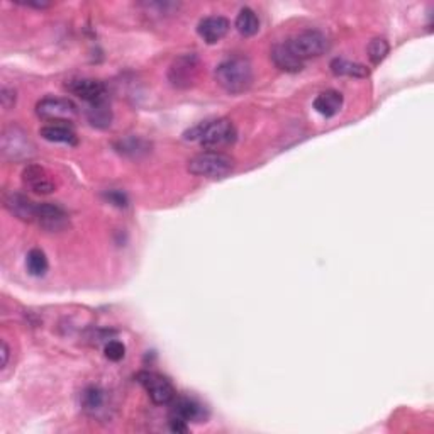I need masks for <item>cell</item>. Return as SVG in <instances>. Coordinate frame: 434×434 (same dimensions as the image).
Listing matches in <instances>:
<instances>
[{
	"mask_svg": "<svg viewBox=\"0 0 434 434\" xmlns=\"http://www.w3.org/2000/svg\"><path fill=\"white\" fill-rule=\"evenodd\" d=\"M168 423H170V429L173 433H187L188 431V423L187 420L183 419H178V418H173V415H170L168 418Z\"/></svg>",
	"mask_w": 434,
	"mask_h": 434,
	"instance_id": "obj_28",
	"label": "cell"
},
{
	"mask_svg": "<svg viewBox=\"0 0 434 434\" xmlns=\"http://www.w3.org/2000/svg\"><path fill=\"white\" fill-rule=\"evenodd\" d=\"M81 404L90 415H97L106 405V392L99 387H89L81 395Z\"/></svg>",
	"mask_w": 434,
	"mask_h": 434,
	"instance_id": "obj_21",
	"label": "cell"
},
{
	"mask_svg": "<svg viewBox=\"0 0 434 434\" xmlns=\"http://www.w3.org/2000/svg\"><path fill=\"white\" fill-rule=\"evenodd\" d=\"M19 6H24V7H36V9H46L51 6V4L48 2H17Z\"/></svg>",
	"mask_w": 434,
	"mask_h": 434,
	"instance_id": "obj_29",
	"label": "cell"
},
{
	"mask_svg": "<svg viewBox=\"0 0 434 434\" xmlns=\"http://www.w3.org/2000/svg\"><path fill=\"white\" fill-rule=\"evenodd\" d=\"M87 119L94 128L107 129L112 124V111L107 101L89 104L87 108Z\"/></svg>",
	"mask_w": 434,
	"mask_h": 434,
	"instance_id": "obj_18",
	"label": "cell"
},
{
	"mask_svg": "<svg viewBox=\"0 0 434 434\" xmlns=\"http://www.w3.org/2000/svg\"><path fill=\"white\" fill-rule=\"evenodd\" d=\"M136 380L141 383L153 404L166 405L170 404V402H173L175 388L171 385L170 380L163 377V375L144 370V372H139L136 375Z\"/></svg>",
	"mask_w": 434,
	"mask_h": 434,
	"instance_id": "obj_7",
	"label": "cell"
},
{
	"mask_svg": "<svg viewBox=\"0 0 434 434\" xmlns=\"http://www.w3.org/2000/svg\"><path fill=\"white\" fill-rule=\"evenodd\" d=\"M104 353H106V358L111 361H121L126 356V346L117 339H112L104 348Z\"/></svg>",
	"mask_w": 434,
	"mask_h": 434,
	"instance_id": "obj_24",
	"label": "cell"
},
{
	"mask_svg": "<svg viewBox=\"0 0 434 434\" xmlns=\"http://www.w3.org/2000/svg\"><path fill=\"white\" fill-rule=\"evenodd\" d=\"M36 114L41 119L53 122V124H74L79 117V107L75 102L65 97H44L36 106Z\"/></svg>",
	"mask_w": 434,
	"mask_h": 434,
	"instance_id": "obj_4",
	"label": "cell"
},
{
	"mask_svg": "<svg viewBox=\"0 0 434 434\" xmlns=\"http://www.w3.org/2000/svg\"><path fill=\"white\" fill-rule=\"evenodd\" d=\"M34 153V144L21 128H9L2 134V155L6 160H26Z\"/></svg>",
	"mask_w": 434,
	"mask_h": 434,
	"instance_id": "obj_8",
	"label": "cell"
},
{
	"mask_svg": "<svg viewBox=\"0 0 434 434\" xmlns=\"http://www.w3.org/2000/svg\"><path fill=\"white\" fill-rule=\"evenodd\" d=\"M234 170V160L221 151L198 153L188 161V171L203 178L219 180L228 176Z\"/></svg>",
	"mask_w": 434,
	"mask_h": 434,
	"instance_id": "obj_3",
	"label": "cell"
},
{
	"mask_svg": "<svg viewBox=\"0 0 434 434\" xmlns=\"http://www.w3.org/2000/svg\"><path fill=\"white\" fill-rule=\"evenodd\" d=\"M104 197H106L107 201L116 207H126V206H128V197H126L122 192H117V190H108V192L104 193Z\"/></svg>",
	"mask_w": 434,
	"mask_h": 434,
	"instance_id": "obj_25",
	"label": "cell"
},
{
	"mask_svg": "<svg viewBox=\"0 0 434 434\" xmlns=\"http://www.w3.org/2000/svg\"><path fill=\"white\" fill-rule=\"evenodd\" d=\"M236 29L246 38L255 36L260 31V19L250 7H243L236 17Z\"/></svg>",
	"mask_w": 434,
	"mask_h": 434,
	"instance_id": "obj_20",
	"label": "cell"
},
{
	"mask_svg": "<svg viewBox=\"0 0 434 434\" xmlns=\"http://www.w3.org/2000/svg\"><path fill=\"white\" fill-rule=\"evenodd\" d=\"M170 415L187 420V423H190V420H193V423H202V420L207 419L206 407L198 404L197 400L188 399V397H180V399L176 400L173 399Z\"/></svg>",
	"mask_w": 434,
	"mask_h": 434,
	"instance_id": "obj_14",
	"label": "cell"
},
{
	"mask_svg": "<svg viewBox=\"0 0 434 434\" xmlns=\"http://www.w3.org/2000/svg\"><path fill=\"white\" fill-rule=\"evenodd\" d=\"M36 224L49 231V233H60L70 226L68 214L60 206L54 203H38V212H36Z\"/></svg>",
	"mask_w": 434,
	"mask_h": 434,
	"instance_id": "obj_9",
	"label": "cell"
},
{
	"mask_svg": "<svg viewBox=\"0 0 434 434\" xmlns=\"http://www.w3.org/2000/svg\"><path fill=\"white\" fill-rule=\"evenodd\" d=\"M343 107V95L336 90H326L314 101V108L324 117H334Z\"/></svg>",
	"mask_w": 434,
	"mask_h": 434,
	"instance_id": "obj_17",
	"label": "cell"
},
{
	"mask_svg": "<svg viewBox=\"0 0 434 434\" xmlns=\"http://www.w3.org/2000/svg\"><path fill=\"white\" fill-rule=\"evenodd\" d=\"M0 99H2V107L6 108V111H9V108L16 106V90L9 89V87H4L2 89V94H0Z\"/></svg>",
	"mask_w": 434,
	"mask_h": 434,
	"instance_id": "obj_26",
	"label": "cell"
},
{
	"mask_svg": "<svg viewBox=\"0 0 434 434\" xmlns=\"http://www.w3.org/2000/svg\"><path fill=\"white\" fill-rule=\"evenodd\" d=\"M214 76L221 89L231 95H238L251 87L253 66L244 56H233L217 65Z\"/></svg>",
	"mask_w": 434,
	"mask_h": 434,
	"instance_id": "obj_1",
	"label": "cell"
},
{
	"mask_svg": "<svg viewBox=\"0 0 434 434\" xmlns=\"http://www.w3.org/2000/svg\"><path fill=\"white\" fill-rule=\"evenodd\" d=\"M388 49H390V46H388V43L383 38L372 39L368 44L370 61H372L373 65H378V63H382L388 54Z\"/></svg>",
	"mask_w": 434,
	"mask_h": 434,
	"instance_id": "obj_23",
	"label": "cell"
},
{
	"mask_svg": "<svg viewBox=\"0 0 434 434\" xmlns=\"http://www.w3.org/2000/svg\"><path fill=\"white\" fill-rule=\"evenodd\" d=\"M66 89L68 92L76 95V97L81 99V101L89 104L107 101V89L101 80H94V79L71 80L66 84Z\"/></svg>",
	"mask_w": 434,
	"mask_h": 434,
	"instance_id": "obj_10",
	"label": "cell"
},
{
	"mask_svg": "<svg viewBox=\"0 0 434 434\" xmlns=\"http://www.w3.org/2000/svg\"><path fill=\"white\" fill-rule=\"evenodd\" d=\"M183 138L187 141H198L206 148H223L236 141L238 131L233 121L221 117L216 121L201 122L196 128L188 129Z\"/></svg>",
	"mask_w": 434,
	"mask_h": 434,
	"instance_id": "obj_2",
	"label": "cell"
},
{
	"mask_svg": "<svg viewBox=\"0 0 434 434\" xmlns=\"http://www.w3.org/2000/svg\"><path fill=\"white\" fill-rule=\"evenodd\" d=\"M22 183H24L27 190L39 193V196H49L56 188L54 180L48 173V170L39 165L26 166L24 171H22Z\"/></svg>",
	"mask_w": 434,
	"mask_h": 434,
	"instance_id": "obj_11",
	"label": "cell"
},
{
	"mask_svg": "<svg viewBox=\"0 0 434 434\" xmlns=\"http://www.w3.org/2000/svg\"><path fill=\"white\" fill-rule=\"evenodd\" d=\"M331 71L338 76H355V79H365L370 74L365 65L345 60V58H334L331 61Z\"/></svg>",
	"mask_w": 434,
	"mask_h": 434,
	"instance_id": "obj_19",
	"label": "cell"
},
{
	"mask_svg": "<svg viewBox=\"0 0 434 434\" xmlns=\"http://www.w3.org/2000/svg\"><path fill=\"white\" fill-rule=\"evenodd\" d=\"M9 353H11V350H9L7 343L2 341V368H6L9 363Z\"/></svg>",
	"mask_w": 434,
	"mask_h": 434,
	"instance_id": "obj_30",
	"label": "cell"
},
{
	"mask_svg": "<svg viewBox=\"0 0 434 434\" xmlns=\"http://www.w3.org/2000/svg\"><path fill=\"white\" fill-rule=\"evenodd\" d=\"M4 206H6V209L11 212L12 216H16L17 219L26 221V223H34L36 221L38 203L31 201V198L24 196V193L19 192L7 193L6 198H4Z\"/></svg>",
	"mask_w": 434,
	"mask_h": 434,
	"instance_id": "obj_12",
	"label": "cell"
},
{
	"mask_svg": "<svg viewBox=\"0 0 434 434\" xmlns=\"http://www.w3.org/2000/svg\"><path fill=\"white\" fill-rule=\"evenodd\" d=\"M285 44L301 61L318 58L328 51L329 48L328 38L323 33H319V31H304V33L285 41Z\"/></svg>",
	"mask_w": 434,
	"mask_h": 434,
	"instance_id": "obj_5",
	"label": "cell"
},
{
	"mask_svg": "<svg viewBox=\"0 0 434 434\" xmlns=\"http://www.w3.org/2000/svg\"><path fill=\"white\" fill-rule=\"evenodd\" d=\"M270 58L271 61L275 63V66L280 68L282 71H287V74H298V71H302V68H304V61L298 60L285 43L275 44V46L271 48Z\"/></svg>",
	"mask_w": 434,
	"mask_h": 434,
	"instance_id": "obj_15",
	"label": "cell"
},
{
	"mask_svg": "<svg viewBox=\"0 0 434 434\" xmlns=\"http://www.w3.org/2000/svg\"><path fill=\"white\" fill-rule=\"evenodd\" d=\"M26 268H27V271H29V275H33V277H43V275H46L48 258H46V255H44V251L34 248V250H31L29 253H27Z\"/></svg>",
	"mask_w": 434,
	"mask_h": 434,
	"instance_id": "obj_22",
	"label": "cell"
},
{
	"mask_svg": "<svg viewBox=\"0 0 434 434\" xmlns=\"http://www.w3.org/2000/svg\"><path fill=\"white\" fill-rule=\"evenodd\" d=\"M201 74V60L197 54H182L171 63L168 70L170 84L176 89H190Z\"/></svg>",
	"mask_w": 434,
	"mask_h": 434,
	"instance_id": "obj_6",
	"label": "cell"
},
{
	"mask_svg": "<svg viewBox=\"0 0 434 434\" xmlns=\"http://www.w3.org/2000/svg\"><path fill=\"white\" fill-rule=\"evenodd\" d=\"M229 21L223 16H209L202 19L197 26V33L207 44H216L228 34Z\"/></svg>",
	"mask_w": 434,
	"mask_h": 434,
	"instance_id": "obj_13",
	"label": "cell"
},
{
	"mask_svg": "<svg viewBox=\"0 0 434 434\" xmlns=\"http://www.w3.org/2000/svg\"><path fill=\"white\" fill-rule=\"evenodd\" d=\"M121 151L122 153H136L139 151V149H146V146H144L143 141H139V139H126L124 143H121Z\"/></svg>",
	"mask_w": 434,
	"mask_h": 434,
	"instance_id": "obj_27",
	"label": "cell"
},
{
	"mask_svg": "<svg viewBox=\"0 0 434 434\" xmlns=\"http://www.w3.org/2000/svg\"><path fill=\"white\" fill-rule=\"evenodd\" d=\"M41 138L46 139L49 143H61L68 146H75L79 143L75 131L66 124H48L39 131Z\"/></svg>",
	"mask_w": 434,
	"mask_h": 434,
	"instance_id": "obj_16",
	"label": "cell"
}]
</instances>
